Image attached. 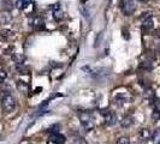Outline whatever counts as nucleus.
Here are the masks:
<instances>
[{
	"instance_id": "13",
	"label": "nucleus",
	"mask_w": 160,
	"mask_h": 144,
	"mask_svg": "<svg viewBox=\"0 0 160 144\" xmlns=\"http://www.w3.org/2000/svg\"><path fill=\"white\" fill-rule=\"evenodd\" d=\"M152 141L155 144L160 143V128H157L154 132H152Z\"/></svg>"
},
{
	"instance_id": "7",
	"label": "nucleus",
	"mask_w": 160,
	"mask_h": 144,
	"mask_svg": "<svg viewBox=\"0 0 160 144\" xmlns=\"http://www.w3.org/2000/svg\"><path fill=\"white\" fill-rule=\"evenodd\" d=\"M134 124V118L131 115H125L123 119L120 120V126L122 127H130Z\"/></svg>"
},
{
	"instance_id": "12",
	"label": "nucleus",
	"mask_w": 160,
	"mask_h": 144,
	"mask_svg": "<svg viewBox=\"0 0 160 144\" xmlns=\"http://www.w3.org/2000/svg\"><path fill=\"white\" fill-rule=\"evenodd\" d=\"M10 21H11V16L8 15V12L0 13V23L1 24H8Z\"/></svg>"
},
{
	"instance_id": "10",
	"label": "nucleus",
	"mask_w": 160,
	"mask_h": 144,
	"mask_svg": "<svg viewBox=\"0 0 160 144\" xmlns=\"http://www.w3.org/2000/svg\"><path fill=\"white\" fill-rule=\"evenodd\" d=\"M32 4V0H17L16 1V7L19 10H24Z\"/></svg>"
},
{
	"instance_id": "6",
	"label": "nucleus",
	"mask_w": 160,
	"mask_h": 144,
	"mask_svg": "<svg viewBox=\"0 0 160 144\" xmlns=\"http://www.w3.org/2000/svg\"><path fill=\"white\" fill-rule=\"evenodd\" d=\"M49 142L56 144H63L65 143V137L63 135H60V133H58V132H54V133H52L49 136Z\"/></svg>"
},
{
	"instance_id": "11",
	"label": "nucleus",
	"mask_w": 160,
	"mask_h": 144,
	"mask_svg": "<svg viewBox=\"0 0 160 144\" xmlns=\"http://www.w3.org/2000/svg\"><path fill=\"white\" fill-rule=\"evenodd\" d=\"M17 88L22 93H27L28 91V83H25L23 80H17Z\"/></svg>"
},
{
	"instance_id": "17",
	"label": "nucleus",
	"mask_w": 160,
	"mask_h": 144,
	"mask_svg": "<svg viewBox=\"0 0 160 144\" xmlns=\"http://www.w3.org/2000/svg\"><path fill=\"white\" fill-rule=\"evenodd\" d=\"M153 119L155 120V121H157L158 119H160V111L159 109H154V111H153Z\"/></svg>"
},
{
	"instance_id": "16",
	"label": "nucleus",
	"mask_w": 160,
	"mask_h": 144,
	"mask_svg": "<svg viewBox=\"0 0 160 144\" xmlns=\"http://www.w3.org/2000/svg\"><path fill=\"white\" fill-rule=\"evenodd\" d=\"M116 144H130V141H129L128 137L122 136V137H119V138L117 139V142H116Z\"/></svg>"
},
{
	"instance_id": "19",
	"label": "nucleus",
	"mask_w": 160,
	"mask_h": 144,
	"mask_svg": "<svg viewBox=\"0 0 160 144\" xmlns=\"http://www.w3.org/2000/svg\"><path fill=\"white\" fill-rule=\"evenodd\" d=\"M21 144H32V143H30L29 141H23V142H22Z\"/></svg>"
},
{
	"instance_id": "9",
	"label": "nucleus",
	"mask_w": 160,
	"mask_h": 144,
	"mask_svg": "<svg viewBox=\"0 0 160 144\" xmlns=\"http://www.w3.org/2000/svg\"><path fill=\"white\" fill-rule=\"evenodd\" d=\"M141 29H142L143 31H149L151 29H153V19H152V17H151V18H147V19H144V21H142Z\"/></svg>"
},
{
	"instance_id": "2",
	"label": "nucleus",
	"mask_w": 160,
	"mask_h": 144,
	"mask_svg": "<svg viewBox=\"0 0 160 144\" xmlns=\"http://www.w3.org/2000/svg\"><path fill=\"white\" fill-rule=\"evenodd\" d=\"M78 118H80L81 125L82 127L84 128V131H92L94 128V117L92 115V113L89 112H81L78 114Z\"/></svg>"
},
{
	"instance_id": "14",
	"label": "nucleus",
	"mask_w": 160,
	"mask_h": 144,
	"mask_svg": "<svg viewBox=\"0 0 160 144\" xmlns=\"http://www.w3.org/2000/svg\"><path fill=\"white\" fill-rule=\"evenodd\" d=\"M12 59H13L18 65H22L24 61V56L22 55V54H13V55H12Z\"/></svg>"
},
{
	"instance_id": "22",
	"label": "nucleus",
	"mask_w": 160,
	"mask_h": 144,
	"mask_svg": "<svg viewBox=\"0 0 160 144\" xmlns=\"http://www.w3.org/2000/svg\"><path fill=\"white\" fill-rule=\"evenodd\" d=\"M96 144H98V143H96Z\"/></svg>"
},
{
	"instance_id": "1",
	"label": "nucleus",
	"mask_w": 160,
	"mask_h": 144,
	"mask_svg": "<svg viewBox=\"0 0 160 144\" xmlns=\"http://www.w3.org/2000/svg\"><path fill=\"white\" fill-rule=\"evenodd\" d=\"M17 101L15 96L10 93H5L1 97V108L5 113H12L16 108Z\"/></svg>"
},
{
	"instance_id": "4",
	"label": "nucleus",
	"mask_w": 160,
	"mask_h": 144,
	"mask_svg": "<svg viewBox=\"0 0 160 144\" xmlns=\"http://www.w3.org/2000/svg\"><path fill=\"white\" fill-rule=\"evenodd\" d=\"M137 136H138V139L141 142H147V141H151L152 139V132H151L149 128L144 127V128H141L138 131Z\"/></svg>"
},
{
	"instance_id": "23",
	"label": "nucleus",
	"mask_w": 160,
	"mask_h": 144,
	"mask_svg": "<svg viewBox=\"0 0 160 144\" xmlns=\"http://www.w3.org/2000/svg\"><path fill=\"white\" fill-rule=\"evenodd\" d=\"M159 144H160V143H159Z\"/></svg>"
},
{
	"instance_id": "15",
	"label": "nucleus",
	"mask_w": 160,
	"mask_h": 144,
	"mask_svg": "<svg viewBox=\"0 0 160 144\" xmlns=\"http://www.w3.org/2000/svg\"><path fill=\"white\" fill-rule=\"evenodd\" d=\"M6 78H8V72L5 71L2 67H0V83H4Z\"/></svg>"
},
{
	"instance_id": "18",
	"label": "nucleus",
	"mask_w": 160,
	"mask_h": 144,
	"mask_svg": "<svg viewBox=\"0 0 160 144\" xmlns=\"http://www.w3.org/2000/svg\"><path fill=\"white\" fill-rule=\"evenodd\" d=\"M12 35V31L11 30H2L1 31V36L2 37H8V36H11Z\"/></svg>"
},
{
	"instance_id": "5",
	"label": "nucleus",
	"mask_w": 160,
	"mask_h": 144,
	"mask_svg": "<svg viewBox=\"0 0 160 144\" xmlns=\"http://www.w3.org/2000/svg\"><path fill=\"white\" fill-rule=\"evenodd\" d=\"M53 18L56 19L57 22H60L64 18V11L62 10L59 4H57L56 6L53 7Z\"/></svg>"
},
{
	"instance_id": "8",
	"label": "nucleus",
	"mask_w": 160,
	"mask_h": 144,
	"mask_svg": "<svg viewBox=\"0 0 160 144\" xmlns=\"http://www.w3.org/2000/svg\"><path fill=\"white\" fill-rule=\"evenodd\" d=\"M116 114L112 112H106L105 113V122L107 125H114L116 124Z\"/></svg>"
},
{
	"instance_id": "20",
	"label": "nucleus",
	"mask_w": 160,
	"mask_h": 144,
	"mask_svg": "<svg viewBox=\"0 0 160 144\" xmlns=\"http://www.w3.org/2000/svg\"><path fill=\"white\" fill-rule=\"evenodd\" d=\"M0 8H2V0H0Z\"/></svg>"
},
{
	"instance_id": "3",
	"label": "nucleus",
	"mask_w": 160,
	"mask_h": 144,
	"mask_svg": "<svg viewBox=\"0 0 160 144\" xmlns=\"http://www.w3.org/2000/svg\"><path fill=\"white\" fill-rule=\"evenodd\" d=\"M120 7L125 16H130L135 12L136 5L134 0H120Z\"/></svg>"
},
{
	"instance_id": "21",
	"label": "nucleus",
	"mask_w": 160,
	"mask_h": 144,
	"mask_svg": "<svg viewBox=\"0 0 160 144\" xmlns=\"http://www.w3.org/2000/svg\"><path fill=\"white\" fill-rule=\"evenodd\" d=\"M138 1H141V2H146V1H148V0H138Z\"/></svg>"
}]
</instances>
